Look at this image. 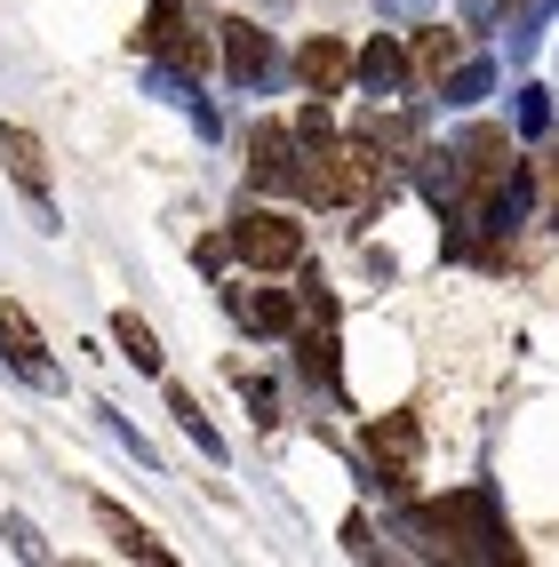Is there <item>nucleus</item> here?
<instances>
[{"label": "nucleus", "mask_w": 559, "mask_h": 567, "mask_svg": "<svg viewBox=\"0 0 559 567\" xmlns=\"http://www.w3.org/2000/svg\"><path fill=\"white\" fill-rule=\"evenodd\" d=\"M168 408H176V424H184V432H193V447H200V456H224V440H216V424H208V415H200V400H193V392H184V384H168Z\"/></svg>", "instance_id": "nucleus-15"}, {"label": "nucleus", "mask_w": 559, "mask_h": 567, "mask_svg": "<svg viewBox=\"0 0 559 567\" xmlns=\"http://www.w3.org/2000/svg\"><path fill=\"white\" fill-rule=\"evenodd\" d=\"M136 49H153V56H168L176 72H208V41L193 32V17H184V0H153V17H144V32H136Z\"/></svg>", "instance_id": "nucleus-4"}, {"label": "nucleus", "mask_w": 559, "mask_h": 567, "mask_svg": "<svg viewBox=\"0 0 559 567\" xmlns=\"http://www.w3.org/2000/svg\"><path fill=\"white\" fill-rule=\"evenodd\" d=\"M232 312H240V328H256V336H288L304 305L280 296V288H232Z\"/></svg>", "instance_id": "nucleus-11"}, {"label": "nucleus", "mask_w": 559, "mask_h": 567, "mask_svg": "<svg viewBox=\"0 0 559 567\" xmlns=\"http://www.w3.org/2000/svg\"><path fill=\"white\" fill-rule=\"evenodd\" d=\"M296 81H304L312 96H335V89L352 81V49L335 41V32H312V41L296 49Z\"/></svg>", "instance_id": "nucleus-8"}, {"label": "nucleus", "mask_w": 559, "mask_h": 567, "mask_svg": "<svg viewBox=\"0 0 559 567\" xmlns=\"http://www.w3.org/2000/svg\"><path fill=\"white\" fill-rule=\"evenodd\" d=\"M232 256L248 264V272H288V264H304V224L296 216H280V208H248V216H232Z\"/></svg>", "instance_id": "nucleus-2"}, {"label": "nucleus", "mask_w": 559, "mask_h": 567, "mask_svg": "<svg viewBox=\"0 0 559 567\" xmlns=\"http://www.w3.org/2000/svg\"><path fill=\"white\" fill-rule=\"evenodd\" d=\"M0 161H9V176H17V193L41 208V233H56V208H49V144L32 136V128H0Z\"/></svg>", "instance_id": "nucleus-5"}, {"label": "nucleus", "mask_w": 559, "mask_h": 567, "mask_svg": "<svg viewBox=\"0 0 559 567\" xmlns=\"http://www.w3.org/2000/svg\"><path fill=\"white\" fill-rule=\"evenodd\" d=\"M296 161H304V136H296L288 121H265L248 136V168H256V184H288L296 193Z\"/></svg>", "instance_id": "nucleus-7"}, {"label": "nucleus", "mask_w": 559, "mask_h": 567, "mask_svg": "<svg viewBox=\"0 0 559 567\" xmlns=\"http://www.w3.org/2000/svg\"><path fill=\"white\" fill-rule=\"evenodd\" d=\"M407 536H416L424 551H439V559H496V567H519V544H511V527L496 519V496H488V487L407 512Z\"/></svg>", "instance_id": "nucleus-1"}, {"label": "nucleus", "mask_w": 559, "mask_h": 567, "mask_svg": "<svg viewBox=\"0 0 559 567\" xmlns=\"http://www.w3.org/2000/svg\"><path fill=\"white\" fill-rule=\"evenodd\" d=\"M0 527H9L17 559H49V544H41V527H32V519H0Z\"/></svg>", "instance_id": "nucleus-17"}, {"label": "nucleus", "mask_w": 559, "mask_h": 567, "mask_svg": "<svg viewBox=\"0 0 559 567\" xmlns=\"http://www.w3.org/2000/svg\"><path fill=\"white\" fill-rule=\"evenodd\" d=\"M352 72H360V81L376 89V96H392V89L407 81V49H400V41H384V32H376V41H368V49L352 56Z\"/></svg>", "instance_id": "nucleus-13"}, {"label": "nucleus", "mask_w": 559, "mask_h": 567, "mask_svg": "<svg viewBox=\"0 0 559 567\" xmlns=\"http://www.w3.org/2000/svg\"><path fill=\"white\" fill-rule=\"evenodd\" d=\"M112 336H121V352H128V368H144V375H161V336H153V320H144V312H121V320H112Z\"/></svg>", "instance_id": "nucleus-14"}, {"label": "nucleus", "mask_w": 559, "mask_h": 567, "mask_svg": "<svg viewBox=\"0 0 559 567\" xmlns=\"http://www.w3.org/2000/svg\"><path fill=\"white\" fill-rule=\"evenodd\" d=\"M304 375H312V384H328V392H344V368H335V336H328V328L304 344Z\"/></svg>", "instance_id": "nucleus-16"}, {"label": "nucleus", "mask_w": 559, "mask_h": 567, "mask_svg": "<svg viewBox=\"0 0 559 567\" xmlns=\"http://www.w3.org/2000/svg\"><path fill=\"white\" fill-rule=\"evenodd\" d=\"M0 360H9L17 375H32V384H56L49 344H41V328H32V312L17 305V296H0Z\"/></svg>", "instance_id": "nucleus-6"}, {"label": "nucleus", "mask_w": 559, "mask_h": 567, "mask_svg": "<svg viewBox=\"0 0 559 567\" xmlns=\"http://www.w3.org/2000/svg\"><path fill=\"white\" fill-rule=\"evenodd\" d=\"M96 527L112 536V551H121V559H161V567L176 559V551H168V544L153 536V527H136V519H128L121 504H104V496H96Z\"/></svg>", "instance_id": "nucleus-12"}, {"label": "nucleus", "mask_w": 559, "mask_h": 567, "mask_svg": "<svg viewBox=\"0 0 559 567\" xmlns=\"http://www.w3.org/2000/svg\"><path fill=\"white\" fill-rule=\"evenodd\" d=\"M488 9H496V0H479V17H488Z\"/></svg>", "instance_id": "nucleus-19"}, {"label": "nucleus", "mask_w": 559, "mask_h": 567, "mask_svg": "<svg viewBox=\"0 0 559 567\" xmlns=\"http://www.w3.org/2000/svg\"><path fill=\"white\" fill-rule=\"evenodd\" d=\"M416 464H424V432L416 415H376L368 424V472H376V487H416Z\"/></svg>", "instance_id": "nucleus-3"}, {"label": "nucleus", "mask_w": 559, "mask_h": 567, "mask_svg": "<svg viewBox=\"0 0 559 567\" xmlns=\"http://www.w3.org/2000/svg\"><path fill=\"white\" fill-rule=\"evenodd\" d=\"M216 32H224V64H232V81H240V89H256V81L272 72V41H265V32H256L248 17H224Z\"/></svg>", "instance_id": "nucleus-9"}, {"label": "nucleus", "mask_w": 559, "mask_h": 567, "mask_svg": "<svg viewBox=\"0 0 559 567\" xmlns=\"http://www.w3.org/2000/svg\"><path fill=\"white\" fill-rule=\"evenodd\" d=\"M464 64V32L456 24H432V32H416V49H407V72H416L424 89H447V72Z\"/></svg>", "instance_id": "nucleus-10"}, {"label": "nucleus", "mask_w": 559, "mask_h": 567, "mask_svg": "<svg viewBox=\"0 0 559 567\" xmlns=\"http://www.w3.org/2000/svg\"><path fill=\"white\" fill-rule=\"evenodd\" d=\"M344 551H352V559H368V551H376V536H368V519H360V512L344 519Z\"/></svg>", "instance_id": "nucleus-18"}]
</instances>
